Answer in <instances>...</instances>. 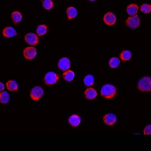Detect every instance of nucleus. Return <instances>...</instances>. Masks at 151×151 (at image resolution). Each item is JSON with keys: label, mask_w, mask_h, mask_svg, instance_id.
Masks as SVG:
<instances>
[{"label": "nucleus", "mask_w": 151, "mask_h": 151, "mask_svg": "<svg viewBox=\"0 0 151 151\" xmlns=\"http://www.w3.org/2000/svg\"><path fill=\"white\" fill-rule=\"evenodd\" d=\"M47 26L45 24L39 25L36 29V33L39 36H43L47 32Z\"/></svg>", "instance_id": "nucleus-19"}, {"label": "nucleus", "mask_w": 151, "mask_h": 151, "mask_svg": "<svg viewBox=\"0 0 151 151\" xmlns=\"http://www.w3.org/2000/svg\"><path fill=\"white\" fill-rule=\"evenodd\" d=\"M138 11H139V6L137 4H131L128 5L127 8V11L128 14L131 16V17L136 16Z\"/></svg>", "instance_id": "nucleus-14"}, {"label": "nucleus", "mask_w": 151, "mask_h": 151, "mask_svg": "<svg viewBox=\"0 0 151 151\" xmlns=\"http://www.w3.org/2000/svg\"><path fill=\"white\" fill-rule=\"evenodd\" d=\"M66 13H67V16L68 17V19H69V20H72V19H74L78 15L77 9L75 7H72V6L69 7L67 8V9L66 11Z\"/></svg>", "instance_id": "nucleus-15"}, {"label": "nucleus", "mask_w": 151, "mask_h": 151, "mask_svg": "<svg viewBox=\"0 0 151 151\" xmlns=\"http://www.w3.org/2000/svg\"><path fill=\"white\" fill-rule=\"evenodd\" d=\"M144 135H151V125L150 124L148 125L143 130Z\"/></svg>", "instance_id": "nucleus-26"}, {"label": "nucleus", "mask_w": 151, "mask_h": 151, "mask_svg": "<svg viewBox=\"0 0 151 151\" xmlns=\"http://www.w3.org/2000/svg\"><path fill=\"white\" fill-rule=\"evenodd\" d=\"M11 17L14 24H18L19 23H20L22 19V15L21 13L18 11L12 12Z\"/></svg>", "instance_id": "nucleus-17"}, {"label": "nucleus", "mask_w": 151, "mask_h": 151, "mask_svg": "<svg viewBox=\"0 0 151 151\" xmlns=\"http://www.w3.org/2000/svg\"><path fill=\"white\" fill-rule=\"evenodd\" d=\"M75 77V74L71 70H68L63 74V78L66 81L71 82L73 80Z\"/></svg>", "instance_id": "nucleus-18"}, {"label": "nucleus", "mask_w": 151, "mask_h": 151, "mask_svg": "<svg viewBox=\"0 0 151 151\" xmlns=\"http://www.w3.org/2000/svg\"><path fill=\"white\" fill-rule=\"evenodd\" d=\"M132 57L131 52L127 50H124L120 55V58L123 61H129Z\"/></svg>", "instance_id": "nucleus-22"}, {"label": "nucleus", "mask_w": 151, "mask_h": 151, "mask_svg": "<svg viewBox=\"0 0 151 151\" xmlns=\"http://www.w3.org/2000/svg\"><path fill=\"white\" fill-rule=\"evenodd\" d=\"M120 62L119 58L113 57L109 61V65L111 68H116L119 66Z\"/></svg>", "instance_id": "nucleus-23"}, {"label": "nucleus", "mask_w": 151, "mask_h": 151, "mask_svg": "<svg viewBox=\"0 0 151 151\" xmlns=\"http://www.w3.org/2000/svg\"><path fill=\"white\" fill-rule=\"evenodd\" d=\"M4 84L3 83H2L1 82V83H0V91H1V92L3 91L4 90Z\"/></svg>", "instance_id": "nucleus-27"}, {"label": "nucleus", "mask_w": 151, "mask_h": 151, "mask_svg": "<svg viewBox=\"0 0 151 151\" xmlns=\"http://www.w3.org/2000/svg\"><path fill=\"white\" fill-rule=\"evenodd\" d=\"M84 95L86 99L90 100L95 99L97 96V93L95 89L93 88H87L85 92Z\"/></svg>", "instance_id": "nucleus-13"}, {"label": "nucleus", "mask_w": 151, "mask_h": 151, "mask_svg": "<svg viewBox=\"0 0 151 151\" xmlns=\"http://www.w3.org/2000/svg\"><path fill=\"white\" fill-rule=\"evenodd\" d=\"M116 94V88L110 83H107L102 86L101 90V95L104 99H112Z\"/></svg>", "instance_id": "nucleus-1"}, {"label": "nucleus", "mask_w": 151, "mask_h": 151, "mask_svg": "<svg viewBox=\"0 0 151 151\" xmlns=\"http://www.w3.org/2000/svg\"><path fill=\"white\" fill-rule=\"evenodd\" d=\"M60 79V76L55 73L50 72L47 73L44 78V82L46 85L48 86H51L56 84L58 80Z\"/></svg>", "instance_id": "nucleus-3"}, {"label": "nucleus", "mask_w": 151, "mask_h": 151, "mask_svg": "<svg viewBox=\"0 0 151 151\" xmlns=\"http://www.w3.org/2000/svg\"><path fill=\"white\" fill-rule=\"evenodd\" d=\"M83 83L86 86H91L95 83V78L92 75L86 76L83 79Z\"/></svg>", "instance_id": "nucleus-21"}, {"label": "nucleus", "mask_w": 151, "mask_h": 151, "mask_svg": "<svg viewBox=\"0 0 151 151\" xmlns=\"http://www.w3.org/2000/svg\"><path fill=\"white\" fill-rule=\"evenodd\" d=\"M104 23L109 26L114 25L116 21V17L115 14L111 12H108L104 14Z\"/></svg>", "instance_id": "nucleus-8"}, {"label": "nucleus", "mask_w": 151, "mask_h": 151, "mask_svg": "<svg viewBox=\"0 0 151 151\" xmlns=\"http://www.w3.org/2000/svg\"><path fill=\"white\" fill-rule=\"evenodd\" d=\"M44 93V90L42 88L37 86L32 88L30 92V96L33 101H38L42 97Z\"/></svg>", "instance_id": "nucleus-4"}, {"label": "nucleus", "mask_w": 151, "mask_h": 151, "mask_svg": "<svg viewBox=\"0 0 151 151\" xmlns=\"http://www.w3.org/2000/svg\"><path fill=\"white\" fill-rule=\"evenodd\" d=\"M58 67L62 71L68 70L70 67V60L67 57L60 58L58 63Z\"/></svg>", "instance_id": "nucleus-9"}, {"label": "nucleus", "mask_w": 151, "mask_h": 151, "mask_svg": "<svg viewBox=\"0 0 151 151\" xmlns=\"http://www.w3.org/2000/svg\"><path fill=\"white\" fill-rule=\"evenodd\" d=\"M37 55L36 48L33 46L26 47L23 50V56L27 60H34Z\"/></svg>", "instance_id": "nucleus-6"}, {"label": "nucleus", "mask_w": 151, "mask_h": 151, "mask_svg": "<svg viewBox=\"0 0 151 151\" xmlns=\"http://www.w3.org/2000/svg\"><path fill=\"white\" fill-rule=\"evenodd\" d=\"M10 99V96L7 92L2 91L0 93V102L2 104H7Z\"/></svg>", "instance_id": "nucleus-20"}, {"label": "nucleus", "mask_w": 151, "mask_h": 151, "mask_svg": "<svg viewBox=\"0 0 151 151\" xmlns=\"http://www.w3.org/2000/svg\"><path fill=\"white\" fill-rule=\"evenodd\" d=\"M116 116L113 113H108L103 117L104 123L109 126H113L116 122Z\"/></svg>", "instance_id": "nucleus-10"}, {"label": "nucleus", "mask_w": 151, "mask_h": 151, "mask_svg": "<svg viewBox=\"0 0 151 151\" xmlns=\"http://www.w3.org/2000/svg\"><path fill=\"white\" fill-rule=\"evenodd\" d=\"M42 5L43 8L47 10H51L53 7V3L51 0H44Z\"/></svg>", "instance_id": "nucleus-24"}, {"label": "nucleus", "mask_w": 151, "mask_h": 151, "mask_svg": "<svg viewBox=\"0 0 151 151\" xmlns=\"http://www.w3.org/2000/svg\"><path fill=\"white\" fill-rule=\"evenodd\" d=\"M140 10L143 13L148 14L151 12V5L149 4H142L140 7Z\"/></svg>", "instance_id": "nucleus-25"}, {"label": "nucleus", "mask_w": 151, "mask_h": 151, "mask_svg": "<svg viewBox=\"0 0 151 151\" xmlns=\"http://www.w3.org/2000/svg\"><path fill=\"white\" fill-rule=\"evenodd\" d=\"M81 119L79 115L73 114L71 115L68 119V123L72 127H76L79 125Z\"/></svg>", "instance_id": "nucleus-12"}, {"label": "nucleus", "mask_w": 151, "mask_h": 151, "mask_svg": "<svg viewBox=\"0 0 151 151\" xmlns=\"http://www.w3.org/2000/svg\"><path fill=\"white\" fill-rule=\"evenodd\" d=\"M6 88L10 91H17L18 90V83L16 81H14L13 80H8L6 83Z\"/></svg>", "instance_id": "nucleus-16"}, {"label": "nucleus", "mask_w": 151, "mask_h": 151, "mask_svg": "<svg viewBox=\"0 0 151 151\" xmlns=\"http://www.w3.org/2000/svg\"><path fill=\"white\" fill-rule=\"evenodd\" d=\"M137 89L142 92L151 91V79L150 76H144L139 80L137 85Z\"/></svg>", "instance_id": "nucleus-2"}, {"label": "nucleus", "mask_w": 151, "mask_h": 151, "mask_svg": "<svg viewBox=\"0 0 151 151\" xmlns=\"http://www.w3.org/2000/svg\"><path fill=\"white\" fill-rule=\"evenodd\" d=\"M2 35L5 37L9 38L16 36L17 35V32L14 28L11 27H7L2 30Z\"/></svg>", "instance_id": "nucleus-11"}, {"label": "nucleus", "mask_w": 151, "mask_h": 151, "mask_svg": "<svg viewBox=\"0 0 151 151\" xmlns=\"http://www.w3.org/2000/svg\"><path fill=\"white\" fill-rule=\"evenodd\" d=\"M25 41L31 46H35L39 42V38L34 33H28L24 36Z\"/></svg>", "instance_id": "nucleus-7"}, {"label": "nucleus", "mask_w": 151, "mask_h": 151, "mask_svg": "<svg viewBox=\"0 0 151 151\" xmlns=\"http://www.w3.org/2000/svg\"><path fill=\"white\" fill-rule=\"evenodd\" d=\"M140 22L139 17L136 15L129 17L125 21V24L127 27L134 29L139 27Z\"/></svg>", "instance_id": "nucleus-5"}]
</instances>
